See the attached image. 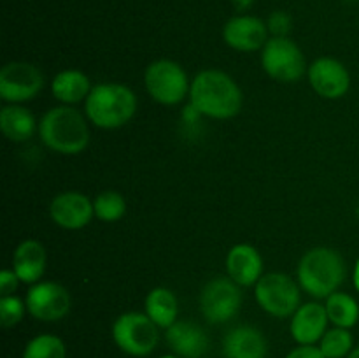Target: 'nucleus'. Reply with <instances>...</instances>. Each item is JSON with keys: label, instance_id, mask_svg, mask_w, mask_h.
Wrapping results in <instances>:
<instances>
[{"label": "nucleus", "instance_id": "nucleus-1", "mask_svg": "<svg viewBox=\"0 0 359 358\" xmlns=\"http://www.w3.org/2000/svg\"><path fill=\"white\" fill-rule=\"evenodd\" d=\"M191 107L198 114L214 119H228L242 107V91L233 77L221 70H202L189 88Z\"/></svg>", "mask_w": 359, "mask_h": 358}, {"label": "nucleus", "instance_id": "nucleus-2", "mask_svg": "<svg viewBox=\"0 0 359 358\" xmlns=\"http://www.w3.org/2000/svg\"><path fill=\"white\" fill-rule=\"evenodd\" d=\"M39 135L46 147L60 154H77L90 142L86 119L70 105L49 109L39 121Z\"/></svg>", "mask_w": 359, "mask_h": 358}, {"label": "nucleus", "instance_id": "nucleus-3", "mask_svg": "<svg viewBox=\"0 0 359 358\" xmlns=\"http://www.w3.org/2000/svg\"><path fill=\"white\" fill-rule=\"evenodd\" d=\"M137 111V97L128 86L102 83L91 88L84 100L86 118L98 128L112 130L126 125Z\"/></svg>", "mask_w": 359, "mask_h": 358}, {"label": "nucleus", "instance_id": "nucleus-4", "mask_svg": "<svg viewBox=\"0 0 359 358\" xmlns=\"http://www.w3.org/2000/svg\"><path fill=\"white\" fill-rule=\"evenodd\" d=\"M346 262L332 248H314L298 263V281L309 295L328 298L346 281Z\"/></svg>", "mask_w": 359, "mask_h": 358}, {"label": "nucleus", "instance_id": "nucleus-5", "mask_svg": "<svg viewBox=\"0 0 359 358\" xmlns=\"http://www.w3.org/2000/svg\"><path fill=\"white\" fill-rule=\"evenodd\" d=\"M160 326L142 312H125L112 325V339L130 357H147L160 340Z\"/></svg>", "mask_w": 359, "mask_h": 358}, {"label": "nucleus", "instance_id": "nucleus-6", "mask_svg": "<svg viewBox=\"0 0 359 358\" xmlns=\"http://www.w3.org/2000/svg\"><path fill=\"white\" fill-rule=\"evenodd\" d=\"M144 83L147 93L163 105L181 104L189 97L191 88L184 69L172 60H156L151 63L144 74Z\"/></svg>", "mask_w": 359, "mask_h": 358}, {"label": "nucleus", "instance_id": "nucleus-7", "mask_svg": "<svg viewBox=\"0 0 359 358\" xmlns=\"http://www.w3.org/2000/svg\"><path fill=\"white\" fill-rule=\"evenodd\" d=\"M256 300L270 316L290 318L300 307V290L287 274L269 272L256 283Z\"/></svg>", "mask_w": 359, "mask_h": 358}, {"label": "nucleus", "instance_id": "nucleus-8", "mask_svg": "<svg viewBox=\"0 0 359 358\" xmlns=\"http://www.w3.org/2000/svg\"><path fill=\"white\" fill-rule=\"evenodd\" d=\"M262 65L272 79L294 83L307 70L302 49L287 37H272L262 49Z\"/></svg>", "mask_w": 359, "mask_h": 358}, {"label": "nucleus", "instance_id": "nucleus-9", "mask_svg": "<svg viewBox=\"0 0 359 358\" xmlns=\"http://www.w3.org/2000/svg\"><path fill=\"white\" fill-rule=\"evenodd\" d=\"M242 305L241 286L231 277H214L200 293V311L212 325H221L237 316Z\"/></svg>", "mask_w": 359, "mask_h": 358}, {"label": "nucleus", "instance_id": "nucleus-10", "mask_svg": "<svg viewBox=\"0 0 359 358\" xmlns=\"http://www.w3.org/2000/svg\"><path fill=\"white\" fill-rule=\"evenodd\" d=\"M42 86L44 76L32 63L11 62L0 70V97L11 104L32 100L41 93Z\"/></svg>", "mask_w": 359, "mask_h": 358}, {"label": "nucleus", "instance_id": "nucleus-11", "mask_svg": "<svg viewBox=\"0 0 359 358\" xmlns=\"http://www.w3.org/2000/svg\"><path fill=\"white\" fill-rule=\"evenodd\" d=\"M25 304L27 311L39 321H60L70 311V293L62 284L44 281L28 290Z\"/></svg>", "mask_w": 359, "mask_h": 358}, {"label": "nucleus", "instance_id": "nucleus-12", "mask_svg": "<svg viewBox=\"0 0 359 358\" xmlns=\"http://www.w3.org/2000/svg\"><path fill=\"white\" fill-rule=\"evenodd\" d=\"M311 86L323 98H342L351 88L349 70L335 58H318L309 67Z\"/></svg>", "mask_w": 359, "mask_h": 358}, {"label": "nucleus", "instance_id": "nucleus-13", "mask_svg": "<svg viewBox=\"0 0 359 358\" xmlns=\"http://www.w3.org/2000/svg\"><path fill=\"white\" fill-rule=\"evenodd\" d=\"M51 220L67 230L86 227L95 216L93 202L79 192H63L51 200L49 206Z\"/></svg>", "mask_w": 359, "mask_h": 358}, {"label": "nucleus", "instance_id": "nucleus-14", "mask_svg": "<svg viewBox=\"0 0 359 358\" xmlns=\"http://www.w3.org/2000/svg\"><path fill=\"white\" fill-rule=\"evenodd\" d=\"M223 39L237 51H258L269 41V27L256 16H235L224 25Z\"/></svg>", "mask_w": 359, "mask_h": 358}, {"label": "nucleus", "instance_id": "nucleus-15", "mask_svg": "<svg viewBox=\"0 0 359 358\" xmlns=\"http://www.w3.org/2000/svg\"><path fill=\"white\" fill-rule=\"evenodd\" d=\"M168 347L179 358H202L209 350V336L196 323L182 319L168 326L165 333Z\"/></svg>", "mask_w": 359, "mask_h": 358}, {"label": "nucleus", "instance_id": "nucleus-16", "mask_svg": "<svg viewBox=\"0 0 359 358\" xmlns=\"http://www.w3.org/2000/svg\"><path fill=\"white\" fill-rule=\"evenodd\" d=\"M328 321L325 305L318 302H307L291 316V336L298 344H316L326 333Z\"/></svg>", "mask_w": 359, "mask_h": 358}, {"label": "nucleus", "instance_id": "nucleus-17", "mask_svg": "<svg viewBox=\"0 0 359 358\" xmlns=\"http://www.w3.org/2000/svg\"><path fill=\"white\" fill-rule=\"evenodd\" d=\"M269 343L259 329L238 325L228 330L223 339L224 358H266Z\"/></svg>", "mask_w": 359, "mask_h": 358}, {"label": "nucleus", "instance_id": "nucleus-18", "mask_svg": "<svg viewBox=\"0 0 359 358\" xmlns=\"http://www.w3.org/2000/svg\"><path fill=\"white\" fill-rule=\"evenodd\" d=\"M228 276L238 286H251L263 276V260L258 249L251 244H237L228 251L226 256Z\"/></svg>", "mask_w": 359, "mask_h": 358}, {"label": "nucleus", "instance_id": "nucleus-19", "mask_svg": "<svg viewBox=\"0 0 359 358\" xmlns=\"http://www.w3.org/2000/svg\"><path fill=\"white\" fill-rule=\"evenodd\" d=\"M13 270L21 283L34 284L46 270V249L39 241H23L13 255Z\"/></svg>", "mask_w": 359, "mask_h": 358}, {"label": "nucleus", "instance_id": "nucleus-20", "mask_svg": "<svg viewBox=\"0 0 359 358\" xmlns=\"http://www.w3.org/2000/svg\"><path fill=\"white\" fill-rule=\"evenodd\" d=\"M0 130L13 142H25L34 137L37 130V121L34 114L23 105H6L0 111Z\"/></svg>", "mask_w": 359, "mask_h": 358}, {"label": "nucleus", "instance_id": "nucleus-21", "mask_svg": "<svg viewBox=\"0 0 359 358\" xmlns=\"http://www.w3.org/2000/svg\"><path fill=\"white\" fill-rule=\"evenodd\" d=\"M51 91L60 102L72 105L86 100L91 91V84L86 74L81 70L69 69L56 74L51 83Z\"/></svg>", "mask_w": 359, "mask_h": 358}, {"label": "nucleus", "instance_id": "nucleus-22", "mask_svg": "<svg viewBox=\"0 0 359 358\" xmlns=\"http://www.w3.org/2000/svg\"><path fill=\"white\" fill-rule=\"evenodd\" d=\"M146 314L160 329H168L177 321L179 304L175 295L168 288L158 286L146 297Z\"/></svg>", "mask_w": 359, "mask_h": 358}, {"label": "nucleus", "instance_id": "nucleus-23", "mask_svg": "<svg viewBox=\"0 0 359 358\" xmlns=\"http://www.w3.org/2000/svg\"><path fill=\"white\" fill-rule=\"evenodd\" d=\"M326 312L328 319L340 329H353L359 321V305L351 295L344 291H335L326 298Z\"/></svg>", "mask_w": 359, "mask_h": 358}, {"label": "nucleus", "instance_id": "nucleus-24", "mask_svg": "<svg viewBox=\"0 0 359 358\" xmlns=\"http://www.w3.org/2000/svg\"><path fill=\"white\" fill-rule=\"evenodd\" d=\"M21 358H67V347L58 336L41 333L28 340Z\"/></svg>", "mask_w": 359, "mask_h": 358}, {"label": "nucleus", "instance_id": "nucleus-25", "mask_svg": "<svg viewBox=\"0 0 359 358\" xmlns=\"http://www.w3.org/2000/svg\"><path fill=\"white\" fill-rule=\"evenodd\" d=\"M319 350L326 358H347L354 350L353 333L349 332V329H340V326L326 330L323 339L319 340Z\"/></svg>", "mask_w": 359, "mask_h": 358}, {"label": "nucleus", "instance_id": "nucleus-26", "mask_svg": "<svg viewBox=\"0 0 359 358\" xmlns=\"http://www.w3.org/2000/svg\"><path fill=\"white\" fill-rule=\"evenodd\" d=\"M95 216L105 223H112L125 216L126 213V200L123 199L121 193L118 192H102L95 197L93 200Z\"/></svg>", "mask_w": 359, "mask_h": 358}, {"label": "nucleus", "instance_id": "nucleus-27", "mask_svg": "<svg viewBox=\"0 0 359 358\" xmlns=\"http://www.w3.org/2000/svg\"><path fill=\"white\" fill-rule=\"evenodd\" d=\"M25 311H27V304H23L14 295H6L0 298V323L4 329L18 325L23 319Z\"/></svg>", "mask_w": 359, "mask_h": 358}, {"label": "nucleus", "instance_id": "nucleus-28", "mask_svg": "<svg viewBox=\"0 0 359 358\" xmlns=\"http://www.w3.org/2000/svg\"><path fill=\"white\" fill-rule=\"evenodd\" d=\"M266 27L273 37H287L291 30V16L286 11H276L270 14Z\"/></svg>", "mask_w": 359, "mask_h": 358}, {"label": "nucleus", "instance_id": "nucleus-29", "mask_svg": "<svg viewBox=\"0 0 359 358\" xmlns=\"http://www.w3.org/2000/svg\"><path fill=\"white\" fill-rule=\"evenodd\" d=\"M286 358H326L319 346L316 344H298V347L291 350Z\"/></svg>", "mask_w": 359, "mask_h": 358}, {"label": "nucleus", "instance_id": "nucleus-30", "mask_svg": "<svg viewBox=\"0 0 359 358\" xmlns=\"http://www.w3.org/2000/svg\"><path fill=\"white\" fill-rule=\"evenodd\" d=\"M18 283H20V277L16 276L14 270H2L0 272V293H2V297L13 295L16 291Z\"/></svg>", "mask_w": 359, "mask_h": 358}, {"label": "nucleus", "instance_id": "nucleus-31", "mask_svg": "<svg viewBox=\"0 0 359 358\" xmlns=\"http://www.w3.org/2000/svg\"><path fill=\"white\" fill-rule=\"evenodd\" d=\"M233 2V6L237 7V9H248V7H251V4L255 2V0H231Z\"/></svg>", "mask_w": 359, "mask_h": 358}, {"label": "nucleus", "instance_id": "nucleus-32", "mask_svg": "<svg viewBox=\"0 0 359 358\" xmlns=\"http://www.w3.org/2000/svg\"><path fill=\"white\" fill-rule=\"evenodd\" d=\"M353 281H354V286H356V290L359 291V260L356 262V267H354Z\"/></svg>", "mask_w": 359, "mask_h": 358}, {"label": "nucleus", "instance_id": "nucleus-33", "mask_svg": "<svg viewBox=\"0 0 359 358\" xmlns=\"http://www.w3.org/2000/svg\"><path fill=\"white\" fill-rule=\"evenodd\" d=\"M347 358H359V346L354 347V350L351 351V354Z\"/></svg>", "mask_w": 359, "mask_h": 358}, {"label": "nucleus", "instance_id": "nucleus-34", "mask_svg": "<svg viewBox=\"0 0 359 358\" xmlns=\"http://www.w3.org/2000/svg\"><path fill=\"white\" fill-rule=\"evenodd\" d=\"M161 358H179V357H175V354H165V357H161Z\"/></svg>", "mask_w": 359, "mask_h": 358}, {"label": "nucleus", "instance_id": "nucleus-35", "mask_svg": "<svg viewBox=\"0 0 359 358\" xmlns=\"http://www.w3.org/2000/svg\"><path fill=\"white\" fill-rule=\"evenodd\" d=\"M346 2H359V0H346Z\"/></svg>", "mask_w": 359, "mask_h": 358}, {"label": "nucleus", "instance_id": "nucleus-36", "mask_svg": "<svg viewBox=\"0 0 359 358\" xmlns=\"http://www.w3.org/2000/svg\"><path fill=\"white\" fill-rule=\"evenodd\" d=\"M358 218H359V207H358Z\"/></svg>", "mask_w": 359, "mask_h": 358}]
</instances>
